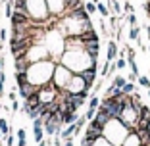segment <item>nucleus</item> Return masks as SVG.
<instances>
[{"label":"nucleus","instance_id":"nucleus-1","mask_svg":"<svg viewBox=\"0 0 150 146\" xmlns=\"http://www.w3.org/2000/svg\"><path fill=\"white\" fill-rule=\"evenodd\" d=\"M54 67L56 63L50 62V60H42V62H33L27 69V77H29V83L35 85V87H42V85L50 83L54 75Z\"/></svg>","mask_w":150,"mask_h":146},{"label":"nucleus","instance_id":"nucleus-2","mask_svg":"<svg viewBox=\"0 0 150 146\" xmlns=\"http://www.w3.org/2000/svg\"><path fill=\"white\" fill-rule=\"evenodd\" d=\"M131 133L127 127H125L123 123L119 119H110L106 123V127H104V133H102V137L106 138L110 144L114 146H121L123 144V140L127 138V135Z\"/></svg>","mask_w":150,"mask_h":146},{"label":"nucleus","instance_id":"nucleus-3","mask_svg":"<svg viewBox=\"0 0 150 146\" xmlns=\"http://www.w3.org/2000/svg\"><path fill=\"white\" fill-rule=\"evenodd\" d=\"M27 13L33 21H40L42 18H46L50 13L46 0H27Z\"/></svg>","mask_w":150,"mask_h":146},{"label":"nucleus","instance_id":"nucleus-4","mask_svg":"<svg viewBox=\"0 0 150 146\" xmlns=\"http://www.w3.org/2000/svg\"><path fill=\"white\" fill-rule=\"evenodd\" d=\"M71 77H73V71H69L66 66H56L54 67V75H52V83L56 85V89L58 90H64L69 85V81H71Z\"/></svg>","mask_w":150,"mask_h":146},{"label":"nucleus","instance_id":"nucleus-5","mask_svg":"<svg viewBox=\"0 0 150 146\" xmlns=\"http://www.w3.org/2000/svg\"><path fill=\"white\" fill-rule=\"evenodd\" d=\"M39 90V87H35V85H31V83H27V85H21V87H18V92H19V96L25 100V98H29L33 92H37Z\"/></svg>","mask_w":150,"mask_h":146},{"label":"nucleus","instance_id":"nucleus-6","mask_svg":"<svg viewBox=\"0 0 150 146\" xmlns=\"http://www.w3.org/2000/svg\"><path fill=\"white\" fill-rule=\"evenodd\" d=\"M110 119H112V117H110V114H108L106 110H102V108H98V110H96V115H94V121H96V123L100 125L102 129L106 127V123H108Z\"/></svg>","mask_w":150,"mask_h":146},{"label":"nucleus","instance_id":"nucleus-7","mask_svg":"<svg viewBox=\"0 0 150 146\" xmlns=\"http://www.w3.org/2000/svg\"><path fill=\"white\" fill-rule=\"evenodd\" d=\"M16 62V73H27L31 62H29V58L23 56V58H18V60H13Z\"/></svg>","mask_w":150,"mask_h":146},{"label":"nucleus","instance_id":"nucleus-8","mask_svg":"<svg viewBox=\"0 0 150 146\" xmlns=\"http://www.w3.org/2000/svg\"><path fill=\"white\" fill-rule=\"evenodd\" d=\"M69 16L73 19H79V21H87L88 19V13H87V10H85V6H81V8H75L73 12H69Z\"/></svg>","mask_w":150,"mask_h":146},{"label":"nucleus","instance_id":"nucleus-9","mask_svg":"<svg viewBox=\"0 0 150 146\" xmlns=\"http://www.w3.org/2000/svg\"><path fill=\"white\" fill-rule=\"evenodd\" d=\"M115 56H117V44H115L114 40H110V42H108V54H106V60H108V62H114Z\"/></svg>","mask_w":150,"mask_h":146},{"label":"nucleus","instance_id":"nucleus-10","mask_svg":"<svg viewBox=\"0 0 150 146\" xmlns=\"http://www.w3.org/2000/svg\"><path fill=\"white\" fill-rule=\"evenodd\" d=\"M135 133H137V137H139V140H141V144H142V146L148 144V140H150V133L146 131V129H137Z\"/></svg>","mask_w":150,"mask_h":146},{"label":"nucleus","instance_id":"nucleus-11","mask_svg":"<svg viewBox=\"0 0 150 146\" xmlns=\"http://www.w3.org/2000/svg\"><path fill=\"white\" fill-rule=\"evenodd\" d=\"M16 83H18V87L27 85V83H29V77H27V73H16Z\"/></svg>","mask_w":150,"mask_h":146},{"label":"nucleus","instance_id":"nucleus-12","mask_svg":"<svg viewBox=\"0 0 150 146\" xmlns=\"http://www.w3.org/2000/svg\"><path fill=\"white\" fill-rule=\"evenodd\" d=\"M33 135H35V142H37V144H39V142H42V138H44L42 127H33Z\"/></svg>","mask_w":150,"mask_h":146},{"label":"nucleus","instance_id":"nucleus-13","mask_svg":"<svg viewBox=\"0 0 150 146\" xmlns=\"http://www.w3.org/2000/svg\"><path fill=\"white\" fill-rule=\"evenodd\" d=\"M98 106H100V98H98V94H91V102H88V108H93V110H98Z\"/></svg>","mask_w":150,"mask_h":146},{"label":"nucleus","instance_id":"nucleus-14","mask_svg":"<svg viewBox=\"0 0 150 146\" xmlns=\"http://www.w3.org/2000/svg\"><path fill=\"white\" fill-rule=\"evenodd\" d=\"M96 12L100 13L102 18H106L108 13H110V10L106 8V4H104V2H98V4H96Z\"/></svg>","mask_w":150,"mask_h":146},{"label":"nucleus","instance_id":"nucleus-15","mask_svg":"<svg viewBox=\"0 0 150 146\" xmlns=\"http://www.w3.org/2000/svg\"><path fill=\"white\" fill-rule=\"evenodd\" d=\"M125 83H127V79L125 77H121V75H117V77H114V87H117V89H123L125 87Z\"/></svg>","mask_w":150,"mask_h":146},{"label":"nucleus","instance_id":"nucleus-16","mask_svg":"<svg viewBox=\"0 0 150 146\" xmlns=\"http://www.w3.org/2000/svg\"><path fill=\"white\" fill-rule=\"evenodd\" d=\"M121 90H123L125 96H131V94L135 92V83H129V81H127V83H125V87H123Z\"/></svg>","mask_w":150,"mask_h":146},{"label":"nucleus","instance_id":"nucleus-17","mask_svg":"<svg viewBox=\"0 0 150 146\" xmlns=\"http://www.w3.org/2000/svg\"><path fill=\"white\" fill-rule=\"evenodd\" d=\"M139 35H141V29H139V25L131 27V31H129V39H131V40H139Z\"/></svg>","mask_w":150,"mask_h":146},{"label":"nucleus","instance_id":"nucleus-18","mask_svg":"<svg viewBox=\"0 0 150 146\" xmlns=\"http://www.w3.org/2000/svg\"><path fill=\"white\" fill-rule=\"evenodd\" d=\"M110 6H112V12L115 16H121V4H119L117 0H110Z\"/></svg>","mask_w":150,"mask_h":146},{"label":"nucleus","instance_id":"nucleus-19","mask_svg":"<svg viewBox=\"0 0 150 146\" xmlns=\"http://www.w3.org/2000/svg\"><path fill=\"white\" fill-rule=\"evenodd\" d=\"M0 133L2 135H10V127H8V121L4 117H0Z\"/></svg>","mask_w":150,"mask_h":146},{"label":"nucleus","instance_id":"nucleus-20","mask_svg":"<svg viewBox=\"0 0 150 146\" xmlns=\"http://www.w3.org/2000/svg\"><path fill=\"white\" fill-rule=\"evenodd\" d=\"M139 85L144 87V89H150V77L148 75H139Z\"/></svg>","mask_w":150,"mask_h":146},{"label":"nucleus","instance_id":"nucleus-21","mask_svg":"<svg viewBox=\"0 0 150 146\" xmlns=\"http://www.w3.org/2000/svg\"><path fill=\"white\" fill-rule=\"evenodd\" d=\"M12 6H13V0H8V2H6L4 4V13H6V18H12Z\"/></svg>","mask_w":150,"mask_h":146},{"label":"nucleus","instance_id":"nucleus-22","mask_svg":"<svg viewBox=\"0 0 150 146\" xmlns=\"http://www.w3.org/2000/svg\"><path fill=\"white\" fill-rule=\"evenodd\" d=\"M85 10H87V13L91 16V13L96 12V4H94V2H87V4H85Z\"/></svg>","mask_w":150,"mask_h":146},{"label":"nucleus","instance_id":"nucleus-23","mask_svg":"<svg viewBox=\"0 0 150 146\" xmlns=\"http://www.w3.org/2000/svg\"><path fill=\"white\" fill-rule=\"evenodd\" d=\"M115 67H117V69L127 67V60H125V58H117V60H115Z\"/></svg>","mask_w":150,"mask_h":146},{"label":"nucleus","instance_id":"nucleus-24","mask_svg":"<svg viewBox=\"0 0 150 146\" xmlns=\"http://www.w3.org/2000/svg\"><path fill=\"white\" fill-rule=\"evenodd\" d=\"M127 21H129V25H131V27L137 25V16H135V12H133V13H127Z\"/></svg>","mask_w":150,"mask_h":146},{"label":"nucleus","instance_id":"nucleus-25","mask_svg":"<svg viewBox=\"0 0 150 146\" xmlns=\"http://www.w3.org/2000/svg\"><path fill=\"white\" fill-rule=\"evenodd\" d=\"M94 146H114V144H110V142H108L104 137H100L98 140H94Z\"/></svg>","mask_w":150,"mask_h":146},{"label":"nucleus","instance_id":"nucleus-26","mask_svg":"<svg viewBox=\"0 0 150 146\" xmlns=\"http://www.w3.org/2000/svg\"><path fill=\"white\" fill-rule=\"evenodd\" d=\"M94 115H96V110H93V108H87V114H85V117H87V121L94 119Z\"/></svg>","mask_w":150,"mask_h":146},{"label":"nucleus","instance_id":"nucleus-27","mask_svg":"<svg viewBox=\"0 0 150 146\" xmlns=\"http://www.w3.org/2000/svg\"><path fill=\"white\" fill-rule=\"evenodd\" d=\"M108 69H110V62L106 60V63H104V66H102V69H100V75L102 77H108Z\"/></svg>","mask_w":150,"mask_h":146},{"label":"nucleus","instance_id":"nucleus-28","mask_svg":"<svg viewBox=\"0 0 150 146\" xmlns=\"http://www.w3.org/2000/svg\"><path fill=\"white\" fill-rule=\"evenodd\" d=\"M18 140H27V133H25V129H19V131H18Z\"/></svg>","mask_w":150,"mask_h":146},{"label":"nucleus","instance_id":"nucleus-29","mask_svg":"<svg viewBox=\"0 0 150 146\" xmlns=\"http://www.w3.org/2000/svg\"><path fill=\"white\" fill-rule=\"evenodd\" d=\"M123 8H125V12H127V13H133V12H135V10H133V6H131V2H129V0H125Z\"/></svg>","mask_w":150,"mask_h":146},{"label":"nucleus","instance_id":"nucleus-30","mask_svg":"<svg viewBox=\"0 0 150 146\" xmlns=\"http://www.w3.org/2000/svg\"><path fill=\"white\" fill-rule=\"evenodd\" d=\"M10 110H12L13 114H16V111H19V102H18V100H13V102H12V106H10Z\"/></svg>","mask_w":150,"mask_h":146},{"label":"nucleus","instance_id":"nucleus-31","mask_svg":"<svg viewBox=\"0 0 150 146\" xmlns=\"http://www.w3.org/2000/svg\"><path fill=\"white\" fill-rule=\"evenodd\" d=\"M6 146H13V135H6Z\"/></svg>","mask_w":150,"mask_h":146},{"label":"nucleus","instance_id":"nucleus-32","mask_svg":"<svg viewBox=\"0 0 150 146\" xmlns=\"http://www.w3.org/2000/svg\"><path fill=\"white\" fill-rule=\"evenodd\" d=\"M6 39H8V31H6V29H0V40L4 42Z\"/></svg>","mask_w":150,"mask_h":146},{"label":"nucleus","instance_id":"nucleus-33","mask_svg":"<svg viewBox=\"0 0 150 146\" xmlns=\"http://www.w3.org/2000/svg\"><path fill=\"white\" fill-rule=\"evenodd\" d=\"M142 6H144V12H146V16L150 18V0H146V2H144Z\"/></svg>","mask_w":150,"mask_h":146},{"label":"nucleus","instance_id":"nucleus-34","mask_svg":"<svg viewBox=\"0 0 150 146\" xmlns=\"http://www.w3.org/2000/svg\"><path fill=\"white\" fill-rule=\"evenodd\" d=\"M8 98H10V102H13V100H18V94H16V90H12V92L8 94Z\"/></svg>","mask_w":150,"mask_h":146},{"label":"nucleus","instance_id":"nucleus-35","mask_svg":"<svg viewBox=\"0 0 150 146\" xmlns=\"http://www.w3.org/2000/svg\"><path fill=\"white\" fill-rule=\"evenodd\" d=\"M4 66H6V60H4V56H0V73L4 71Z\"/></svg>","mask_w":150,"mask_h":146},{"label":"nucleus","instance_id":"nucleus-36","mask_svg":"<svg viewBox=\"0 0 150 146\" xmlns=\"http://www.w3.org/2000/svg\"><path fill=\"white\" fill-rule=\"evenodd\" d=\"M64 146H73V137H71V138H66V140H64Z\"/></svg>","mask_w":150,"mask_h":146},{"label":"nucleus","instance_id":"nucleus-37","mask_svg":"<svg viewBox=\"0 0 150 146\" xmlns=\"http://www.w3.org/2000/svg\"><path fill=\"white\" fill-rule=\"evenodd\" d=\"M100 31L104 33V35H106V33H108V31H106V23H104V19H102V21H100Z\"/></svg>","mask_w":150,"mask_h":146},{"label":"nucleus","instance_id":"nucleus-38","mask_svg":"<svg viewBox=\"0 0 150 146\" xmlns=\"http://www.w3.org/2000/svg\"><path fill=\"white\" fill-rule=\"evenodd\" d=\"M137 79H139V77H137V75H135V73H131V75H129V77H127V81H129V83H133V81H137Z\"/></svg>","mask_w":150,"mask_h":146},{"label":"nucleus","instance_id":"nucleus-39","mask_svg":"<svg viewBox=\"0 0 150 146\" xmlns=\"http://www.w3.org/2000/svg\"><path fill=\"white\" fill-rule=\"evenodd\" d=\"M146 131L150 133V119H148V123H146Z\"/></svg>","mask_w":150,"mask_h":146},{"label":"nucleus","instance_id":"nucleus-40","mask_svg":"<svg viewBox=\"0 0 150 146\" xmlns=\"http://www.w3.org/2000/svg\"><path fill=\"white\" fill-rule=\"evenodd\" d=\"M39 146H48V144H46V142H39Z\"/></svg>","mask_w":150,"mask_h":146},{"label":"nucleus","instance_id":"nucleus-41","mask_svg":"<svg viewBox=\"0 0 150 146\" xmlns=\"http://www.w3.org/2000/svg\"><path fill=\"white\" fill-rule=\"evenodd\" d=\"M91 2H94V4H98V2H100V0H91Z\"/></svg>","mask_w":150,"mask_h":146},{"label":"nucleus","instance_id":"nucleus-42","mask_svg":"<svg viewBox=\"0 0 150 146\" xmlns=\"http://www.w3.org/2000/svg\"><path fill=\"white\" fill-rule=\"evenodd\" d=\"M146 50H148V54H150V46H148V48H146Z\"/></svg>","mask_w":150,"mask_h":146},{"label":"nucleus","instance_id":"nucleus-43","mask_svg":"<svg viewBox=\"0 0 150 146\" xmlns=\"http://www.w3.org/2000/svg\"><path fill=\"white\" fill-rule=\"evenodd\" d=\"M148 98H150V89H148Z\"/></svg>","mask_w":150,"mask_h":146},{"label":"nucleus","instance_id":"nucleus-44","mask_svg":"<svg viewBox=\"0 0 150 146\" xmlns=\"http://www.w3.org/2000/svg\"><path fill=\"white\" fill-rule=\"evenodd\" d=\"M2 137H4V135H2V133H0V138H2Z\"/></svg>","mask_w":150,"mask_h":146},{"label":"nucleus","instance_id":"nucleus-45","mask_svg":"<svg viewBox=\"0 0 150 146\" xmlns=\"http://www.w3.org/2000/svg\"><path fill=\"white\" fill-rule=\"evenodd\" d=\"M146 146H150V140H148V144H146Z\"/></svg>","mask_w":150,"mask_h":146}]
</instances>
